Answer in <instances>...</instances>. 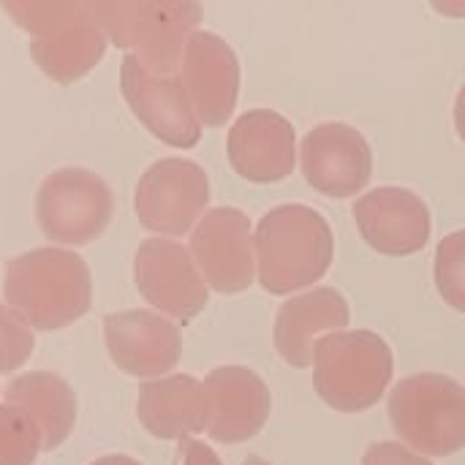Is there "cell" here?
<instances>
[{"label": "cell", "instance_id": "cell-26", "mask_svg": "<svg viewBox=\"0 0 465 465\" xmlns=\"http://www.w3.org/2000/svg\"><path fill=\"white\" fill-rule=\"evenodd\" d=\"M455 128H458V136L465 142V84L455 98Z\"/></svg>", "mask_w": 465, "mask_h": 465}, {"label": "cell", "instance_id": "cell-19", "mask_svg": "<svg viewBox=\"0 0 465 465\" xmlns=\"http://www.w3.org/2000/svg\"><path fill=\"white\" fill-rule=\"evenodd\" d=\"M136 414L142 428L163 441L207 430V392L193 376H166L153 379L139 387Z\"/></svg>", "mask_w": 465, "mask_h": 465}, {"label": "cell", "instance_id": "cell-10", "mask_svg": "<svg viewBox=\"0 0 465 465\" xmlns=\"http://www.w3.org/2000/svg\"><path fill=\"white\" fill-rule=\"evenodd\" d=\"M134 278L144 302L177 322H191L207 308V283L191 251L174 240H144L134 259Z\"/></svg>", "mask_w": 465, "mask_h": 465}, {"label": "cell", "instance_id": "cell-14", "mask_svg": "<svg viewBox=\"0 0 465 465\" xmlns=\"http://www.w3.org/2000/svg\"><path fill=\"white\" fill-rule=\"evenodd\" d=\"M180 76L199 123L210 128L226 125L240 93V63L234 49L221 35L196 30L185 44Z\"/></svg>", "mask_w": 465, "mask_h": 465}, {"label": "cell", "instance_id": "cell-24", "mask_svg": "<svg viewBox=\"0 0 465 465\" xmlns=\"http://www.w3.org/2000/svg\"><path fill=\"white\" fill-rule=\"evenodd\" d=\"M362 465H433L428 458L411 452L409 447L403 444H395V441H381V444H373L365 458Z\"/></svg>", "mask_w": 465, "mask_h": 465}, {"label": "cell", "instance_id": "cell-25", "mask_svg": "<svg viewBox=\"0 0 465 465\" xmlns=\"http://www.w3.org/2000/svg\"><path fill=\"white\" fill-rule=\"evenodd\" d=\"M177 465H223L218 455L196 439H185L177 450Z\"/></svg>", "mask_w": 465, "mask_h": 465}, {"label": "cell", "instance_id": "cell-9", "mask_svg": "<svg viewBox=\"0 0 465 465\" xmlns=\"http://www.w3.org/2000/svg\"><path fill=\"white\" fill-rule=\"evenodd\" d=\"M120 90L144 128L169 147L188 150L202 139V123L191 106L183 76H155L134 54L120 63Z\"/></svg>", "mask_w": 465, "mask_h": 465}, {"label": "cell", "instance_id": "cell-16", "mask_svg": "<svg viewBox=\"0 0 465 465\" xmlns=\"http://www.w3.org/2000/svg\"><path fill=\"white\" fill-rule=\"evenodd\" d=\"M294 125L272 109H251L240 114L229 131L232 169L248 183H281L292 174L297 158Z\"/></svg>", "mask_w": 465, "mask_h": 465}, {"label": "cell", "instance_id": "cell-11", "mask_svg": "<svg viewBox=\"0 0 465 465\" xmlns=\"http://www.w3.org/2000/svg\"><path fill=\"white\" fill-rule=\"evenodd\" d=\"M191 256L210 289L221 294L245 292L256 270L248 215L234 207L204 213L191 234Z\"/></svg>", "mask_w": 465, "mask_h": 465}, {"label": "cell", "instance_id": "cell-21", "mask_svg": "<svg viewBox=\"0 0 465 465\" xmlns=\"http://www.w3.org/2000/svg\"><path fill=\"white\" fill-rule=\"evenodd\" d=\"M41 452L35 425L25 411L0 403V465H33Z\"/></svg>", "mask_w": 465, "mask_h": 465}, {"label": "cell", "instance_id": "cell-18", "mask_svg": "<svg viewBox=\"0 0 465 465\" xmlns=\"http://www.w3.org/2000/svg\"><path fill=\"white\" fill-rule=\"evenodd\" d=\"M349 324V302L335 289H313L281 305L275 319V349L292 368L313 365L322 332H343Z\"/></svg>", "mask_w": 465, "mask_h": 465}, {"label": "cell", "instance_id": "cell-1", "mask_svg": "<svg viewBox=\"0 0 465 465\" xmlns=\"http://www.w3.org/2000/svg\"><path fill=\"white\" fill-rule=\"evenodd\" d=\"M3 297L30 330H63L90 311V267L79 253L65 248L27 251L5 264Z\"/></svg>", "mask_w": 465, "mask_h": 465}, {"label": "cell", "instance_id": "cell-23", "mask_svg": "<svg viewBox=\"0 0 465 465\" xmlns=\"http://www.w3.org/2000/svg\"><path fill=\"white\" fill-rule=\"evenodd\" d=\"M33 346L35 338L30 324L8 305H0V373L8 376L19 371L30 360Z\"/></svg>", "mask_w": 465, "mask_h": 465}, {"label": "cell", "instance_id": "cell-28", "mask_svg": "<svg viewBox=\"0 0 465 465\" xmlns=\"http://www.w3.org/2000/svg\"><path fill=\"white\" fill-rule=\"evenodd\" d=\"M242 465H270V463H267V460H262V458H248Z\"/></svg>", "mask_w": 465, "mask_h": 465}, {"label": "cell", "instance_id": "cell-8", "mask_svg": "<svg viewBox=\"0 0 465 465\" xmlns=\"http://www.w3.org/2000/svg\"><path fill=\"white\" fill-rule=\"evenodd\" d=\"M210 202L207 172L188 158L155 161L136 185V215L147 232L183 237L204 218Z\"/></svg>", "mask_w": 465, "mask_h": 465}, {"label": "cell", "instance_id": "cell-3", "mask_svg": "<svg viewBox=\"0 0 465 465\" xmlns=\"http://www.w3.org/2000/svg\"><path fill=\"white\" fill-rule=\"evenodd\" d=\"M3 11L30 33L35 65L54 82L71 84L87 76L106 52V33L93 16L90 3L79 0H19Z\"/></svg>", "mask_w": 465, "mask_h": 465}, {"label": "cell", "instance_id": "cell-13", "mask_svg": "<svg viewBox=\"0 0 465 465\" xmlns=\"http://www.w3.org/2000/svg\"><path fill=\"white\" fill-rule=\"evenodd\" d=\"M104 338L112 362L139 379L163 376L177 368L183 357L180 327L153 311L136 308L104 319Z\"/></svg>", "mask_w": 465, "mask_h": 465}, {"label": "cell", "instance_id": "cell-22", "mask_svg": "<svg viewBox=\"0 0 465 465\" xmlns=\"http://www.w3.org/2000/svg\"><path fill=\"white\" fill-rule=\"evenodd\" d=\"M436 286L447 305L465 313V229L447 234L436 248Z\"/></svg>", "mask_w": 465, "mask_h": 465}, {"label": "cell", "instance_id": "cell-5", "mask_svg": "<svg viewBox=\"0 0 465 465\" xmlns=\"http://www.w3.org/2000/svg\"><path fill=\"white\" fill-rule=\"evenodd\" d=\"M392 371V349L371 330H343L316 341L313 384L319 398L335 411L357 414L373 409L387 392Z\"/></svg>", "mask_w": 465, "mask_h": 465}, {"label": "cell", "instance_id": "cell-12", "mask_svg": "<svg viewBox=\"0 0 465 465\" xmlns=\"http://www.w3.org/2000/svg\"><path fill=\"white\" fill-rule=\"evenodd\" d=\"M302 174L324 196H357L373 174L365 136L346 123H322L302 139Z\"/></svg>", "mask_w": 465, "mask_h": 465}, {"label": "cell", "instance_id": "cell-2", "mask_svg": "<svg viewBox=\"0 0 465 465\" xmlns=\"http://www.w3.org/2000/svg\"><path fill=\"white\" fill-rule=\"evenodd\" d=\"M253 245L259 283L270 294H292L322 281L335 256L330 223L305 204H283L264 213Z\"/></svg>", "mask_w": 465, "mask_h": 465}, {"label": "cell", "instance_id": "cell-15", "mask_svg": "<svg viewBox=\"0 0 465 465\" xmlns=\"http://www.w3.org/2000/svg\"><path fill=\"white\" fill-rule=\"evenodd\" d=\"M354 221L362 240L384 256H411L430 240V210L409 188L384 185L357 199Z\"/></svg>", "mask_w": 465, "mask_h": 465}, {"label": "cell", "instance_id": "cell-7", "mask_svg": "<svg viewBox=\"0 0 465 465\" xmlns=\"http://www.w3.org/2000/svg\"><path fill=\"white\" fill-rule=\"evenodd\" d=\"M112 215V188L82 166L52 172L35 196V221L41 232L60 245H87L98 240Z\"/></svg>", "mask_w": 465, "mask_h": 465}, {"label": "cell", "instance_id": "cell-4", "mask_svg": "<svg viewBox=\"0 0 465 465\" xmlns=\"http://www.w3.org/2000/svg\"><path fill=\"white\" fill-rule=\"evenodd\" d=\"M106 38L155 76H174L183 65L185 44L196 33L204 8L199 3L161 0H95L90 3Z\"/></svg>", "mask_w": 465, "mask_h": 465}, {"label": "cell", "instance_id": "cell-20", "mask_svg": "<svg viewBox=\"0 0 465 465\" xmlns=\"http://www.w3.org/2000/svg\"><path fill=\"white\" fill-rule=\"evenodd\" d=\"M5 403L16 406L19 411L30 417L41 439V452L57 450L74 430L76 395L71 384L54 373L35 371V373H25L8 381Z\"/></svg>", "mask_w": 465, "mask_h": 465}, {"label": "cell", "instance_id": "cell-17", "mask_svg": "<svg viewBox=\"0 0 465 465\" xmlns=\"http://www.w3.org/2000/svg\"><path fill=\"white\" fill-rule=\"evenodd\" d=\"M207 433L221 444H240L259 436L270 417V390L248 368L223 365L204 379Z\"/></svg>", "mask_w": 465, "mask_h": 465}, {"label": "cell", "instance_id": "cell-6", "mask_svg": "<svg viewBox=\"0 0 465 465\" xmlns=\"http://www.w3.org/2000/svg\"><path fill=\"white\" fill-rule=\"evenodd\" d=\"M390 420L417 455H455L465 447V387L441 373L409 376L390 395Z\"/></svg>", "mask_w": 465, "mask_h": 465}, {"label": "cell", "instance_id": "cell-27", "mask_svg": "<svg viewBox=\"0 0 465 465\" xmlns=\"http://www.w3.org/2000/svg\"><path fill=\"white\" fill-rule=\"evenodd\" d=\"M90 465H142L136 463L134 458H125V455H106V458H98L95 463Z\"/></svg>", "mask_w": 465, "mask_h": 465}]
</instances>
